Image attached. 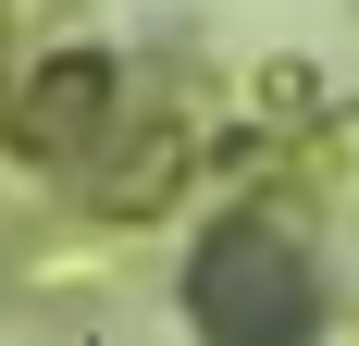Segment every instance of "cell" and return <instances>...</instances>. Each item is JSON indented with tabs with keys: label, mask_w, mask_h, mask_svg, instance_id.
Returning <instances> with one entry per match:
<instances>
[{
	"label": "cell",
	"mask_w": 359,
	"mask_h": 346,
	"mask_svg": "<svg viewBox=\"0 0 359 346\" xmlns=\"http://www.w3.org/2000/svg\"><path fill=\"white\" fill-rule=\"evenodd\" d=\"M186 310H198L211 346H310L323 284H310L297 235H273V223H223V235L198 247V272H186Z\"/></svg>",
	"instance_id": "obj_1"
}]
</instances>
